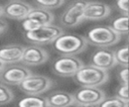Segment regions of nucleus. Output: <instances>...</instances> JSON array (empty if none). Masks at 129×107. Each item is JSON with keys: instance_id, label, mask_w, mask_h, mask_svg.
I'll return each mask as SVG.
<instances>
[{"instance_id": "f257e3e1", "label": "nucleus", "mask_w": 129, "mask_h": 107, "mask_svg": "<svg viewBox=\"0 0 129 107\" xmlns=\"http://www.w3.org/2000/svg\"><path fill=\"white\" fill-rule=\"evenodd\" d=\"M87 45L85 36L71 33H62L52 42L53 48L62 56H75L83 51Z\"/></svg>"}, {"instance_id": "1a4fd4ad", "label": "nucleus", "mask_w": 129, "mask_h": 107, "mask_svg": "<svg viewBox=\"0 0 129 107\" xmlns=\"http://www.w3.org/2000/svg\"><path fill=\"white\" fill-rule=\"evenodd\" d=\"M31 71L20 65L5 66L4 69L0 72V81L7 85H19L25 78H27Z\"/></svg>"}, {"instance_id": "9d476101", "label": "nucleus", "mask_w": 129, "mask_h": 107, "mask_svg": "<svg viewBox=\"0 0 129 107\" xmlns=\"http://www.w3.org/2000/svg\"><path fill=\"white\" fill-rule=\"evenodd\" d=\"M48 59L49 55L43 47H41L40 45L32 44L24 47L20 62L27 66H38L47 62Z\"/></svg>"}, {"instance_id": "ddd939ff", "label": "nucleus", "mask_w": 129, "mask_h": 107, "mask_svg": "<svg viewBox=\"0 0 129 107\" xmlns=\"http://www.w3.org/2000/svg\"><path fill=\"white\" fill-rule=\"evenodd\" d=\"M111 13V7L103 2H97V1H91L87 3L84 14H83V20H101L106 17H108Z\"/></svg>"}, {"instance_id": "f3484780", "label": "nucleus", "mask_w": 129, "mask_h": 107, "mask_svg": "<svg viewBox=\"0 0 129 107\" xmlns=\"http://www.w3.org/2000/svg\"><path fill=\"white\" fill-rule=\"evenodd\" d=\"M16 107H48L46 99L40 95H26L21 98Z\"/></svg>"}, {"instance_id": "c85d7f7f", "label": "nucleus", "mask_w": 129, "mask_h": 107, "mask_svg": "<svg viewBox=\"0 0 129 107\" xmlns=\"http://www.w3.org/2000/svg\"><path fill=\"white\" fill-rule=\"evenodd\" d=\"M77 107H94V106H81V105H77Z\"/></svg>"}, {"instance_id": "6e6552de", "label": "nucleus", "mask_w": 129, "mask_h": 107, "mask_svg": "<svg viewBox=\"0 0 129 107\" xmlns=\"http://www.w3.org/2000/svg\"><path fill=\"white\" fill-rule=\"evenodd\" d=\"M84 66L82 60L75 56H61L52 63V71L60 77H73Z\"/></svg>"}, {"instance_id": "2eb2a0df", "label": "nucleus", "mask_w": 129, "mask_h": 107, "mask_svg": "<svg viewBox=\"0 0 129 107\" xmlns=\"http://www.w3.org/2000/svg\"><path fill=\"white\" fill-rule=\"evenodd\" d=\"M45 99L48 107H70L75 103L73 94L64 91L52 92Z\"/></svg>"}, {"instance_id": "c756f323", "label": "nucleus", "mask_w": 129, "mask_h": 107, "mask_svg": "<svg viewBox=\"0 0 129 107\" xmlns=\"http://www.w3.org/2000/svg\"><path fill=\"white\" fill-rule=\"evenodd\" d=\"M8 1H9V2H10V1H16V0H8Z\"/></svg>"}, {"instance_id": "4be33fe9", "label": "nucleus", "mask_w": 129, "mask_h": 107, "mask_svg": "<svg viewBox=\"0 0 129 107\" xmlns=\"http://www.w3.org/2000/svg\"><path fill=\"white\" fill-rule=\"evenodd\" d=\"M12 99H13L12 91L8 87L0 84V104H7L11 102Z\"/></svg>"}, {"instance_id": "a211bd4d", "label": "nucleus", "mask_w": 129, "mask_h": 107, "mask_svg": "<svg viewBox=\"0 0 129 107\" xmlns=\"http://www.w3.org/2000/svg\"><path fill=\"white\" fill-rule=\"evenodd\" d=\"M112 29L119 35L128 33V15H121L115 18L112 22Z\"/></svg>"}, {"instance_id": "423d86ee", "label": "nucleus", "mask_w": 129, "mask_h": 107, "mask_svg": "<svg viewBox=\"0 0 129 107\" xmlns=\"http://www.w3.org/2000/svg\"><path fill=\"white\" fill-rule=\"evenodd\" d=\"M51 85V80L46 76L30 74L18 85V87L27 95H40L46 92Z\"/></svg>"}, {"instance_id": "bb28decb", "label": "nucleus", "mask_w": 129, "mask_h": 107, "mask_svg": "<svg viewBox=\"0 0 129 107\" xmlns=\"http://www.w3.org/2000/svg\"><path fill=\"white\" fill-rule=\"evenodd\" d=\"M5 66H6V65H5V64H4L2 61H0V72H1V71L4 69V67H5Z\"/></svg>"}, {"instance_id": "f8f14e48", "label": "nucleus", "mask_w": 129, "mask_h": 107, "mask_svg": "<svg viewBox=\"0 0 129 107\" xmlns=\"http://www.w3.org/2000/svg\"><path fill=\"white\" fill-rule=\"evenodd\" d=\"M31 8L32 5L22 0L10 1L3 6V15L11 19L23 20L24 18H26Z\"/></svg>"}, {"instance_id": "39448f33", "label": "nucleus", "mask_w": 129, "mask_h": 107, "mask_svg": "<svg viewBox=\"0 0 129 107\" xmlns=\"http://www.w3.org/2000/svg\"><path fill=\"white\" fill-rule=\"evenodd\" d=\"M87 0H73L69 3L60 15V23L63 27L70 28L79 25L83 20V14Z\"/></svg>"}, {"instance_id": "7ed1b4c3", "label": "nucleus", "mask_w": 129, "mask_h": 107, "mask_svg": "<svg viewBox=\"0 0 129 107\" xmlns=\"http://www.w3.org/2000/svg\"><path fill=\"white\" fill-rule=\"evenodd\" d=\"M121 39V35L116 33L111 26L101 25L90 29L87 33L86 40L88 43L98 47H108L116 44Z\"/></svg>"}, {"instance_id": "dca6fc26", "label": "nucleus", "mask_w": 129, "mask_h": 107, "mask_svg": "<svg viewBox=\"0 0 129 107\" xmlns=\"http://www.w3.org/2000/svg\"><path fill=\"white\" fill-rule=\"evenodd\" d=\"M26 17L36 20L40 25L51 24L53 19H54V16H53V14L50 10L40 8V7H37V8L32 7Z\"/></svg>"}, {"instance_id": "cd10ccee", "label": "nucleus", "mask_w": 129, "mask_h": 107, "mask_svg": "<svg viewBox=\"0 0 129 107\" xmlns=\"http://www.w3.org/2000/svg\"><path fill=\"white\" fill-rule=\"evenodd\" d=\"M3 16V6L0 5V17Z\"/></svg>"}, {"instance_id": "412c9836", "label": "nucleus", "mask_w": 129, "mask_h": 107, "mask_svg": "<svg viewBox=\"0 0 129 107\" xmlns=\"http://www.w3.org/2000/svg\"><path fill=\"white\" fill-rule=\"evenodd\" d=\"M64 1L66 0H34V3L40 8L49 10L60 7L64 3Z\"/></svg>"}, {"instance_id": "b1692460", "label": "nucleus", "mask_w": 129, "mask_h": 107, "mask_svg": "<svg viewBox=\"0 0 129 107\" xmlns=\"http://www.w3.org/2000/svg\"><path fill=\"white\" fill-rule=\"evenodd\" d=\"M117 8L125 15H128V0H116Z\"/></svg>"}, {"instance_id": "f03ea898", "label": "nucleus", "mask_w": 129, "mask_h": 107, "mask_svg": "<svg viewBox=\"0 0 129 107\" xmlns=\"http://www.w3.org/2000/svg\"><path fill=\"white\" fill-rule=\"evenodd\" d=\"M74 80L81 86L87 87H99L105 84L108 79V71H104L93 67L91 65L83 66L73 76Z\"/></svg>"}, {"instance_id": "4468645a", "label": "nucleus", "mask_w": 129, "mask_h": 107, "mask_svg": "<svg viewBox=\"0 0 129 107\" xmlns=\"http://www.w3.org/2000/svg\"><path fill=\"white\" fill-rule=\"evenodd\" d=\"M24 46L19 43H10L0 47V61L5 65L15 64L21 61Z\"/></svg>"}, {"instance_id": "9b49d317", "label": "nucleus", "mask_w": 129, "mask_h": 107, "mask_svg": "<svg viewBox=\"0 0 129 107\" xmlns=\"http://www.w3.org/2000/svg\"><path fill=\"white\" fill-rule=\"evenodd\" d=\"M90 65L104 71L112 69L116 65L113 50L108 49L106 47H100L96 49L91 56Z\"/></svg>"}, {"instance_id": "0eeeda50", "label": "nucleus", "mask_w": 129, "mask_h": 107, "mask_svg": "<svg viewBox=\"0 0 129 107\" xmlns=\"http://www.w3.org/2000/svg\"><path fill=\"white\" fill-rule=\"evenodd\" d=\"M75 104L81 106H96L105 97L106 93L99 87L82 86L74 94Z\"/></svg>"}, {"instance_id": "aec40b11", "label": "nucleus", "mask_w": 129, "mask_h": 107, "mask_svg": "<svg viewBox=\"0 0 129 107\" xmlns=\"http://www.w3.org/2000/svg\"><path fill=\"white\" fill-rule=\"evenodd\" d=\"M114 59L116 65H120L121 67H128V46L124 45L119 47L117 50L113 51Z\"/></svg>"}, {"instance_id": "5701e85b", "label": "nucleus", "mask_w": 129, "mask_h": 107, "mask_svg": "<svg viewBox=\"0 0 129 107\" xmlns=\"http://www.w3.org/2000/svg\"><path fill=\"white\" fill-rule=\"evenodd\" d=\"M116 97L128 102L129 101V97H128V84H123L121 83V85L118 87L117 91H116Z\"/></svg>"}, {"instance_id": "a878e982", "label": "nucleus", "mask_w": 129, "mask_h": 107, "mask_svg": "<svg viewBox=\"0 0 129 107\" xmlns=\"http://www.w3.org/2000/svg\"><path fill=\"white\" fill-rule=\"evenodd\" d=\"M7 26H8V25H7L6 21H4V20H1V19H0V34L6 30Z\"/></svg>"}, {"instance_id": "20e7f679", "label": "nucleus", "mask_w": 129, "mask_h": 107, "mask_svg": "<svg viewBox=\"0 0 129 107\" xmlns=\"http://www.w3.org/2000/svg\"><path fill=\"white\" fill-rule=\"evenodd\" d=\"M62 33H64V30L61 27L51 23L47 25H41L32 31H26L24 33V37L32 44L43 45L53 42Z\"/></svg>"}, {"instance_id": "393cba45", "label": "nucleus", "mask_w": 129, "mask_h": 107, "mask_svg": "<svg viewBox=\"0 0 129 107\" xmlns=\"http://www.w3.org/2000/svg\"><path fill=\"white\" fill-rule=\"evenodd\" d=\"M119 80L123 84H128V67H124L119 71Z\"/></svg>"}, {"instance_id": "6ab92c4d", "label": "nucleus", "mask_w": 129, "mask_h": 107, "mask_svg": "<svg viewBox=\"0 0 129 107\" xmlns=\"http://www.w3.org/2000/svg\"><path fill=\"white\" fill-rule=\"evenodd\" d=\"M95 107H128V102L117 97H105Z\"/></svg>"}]
</instances>
